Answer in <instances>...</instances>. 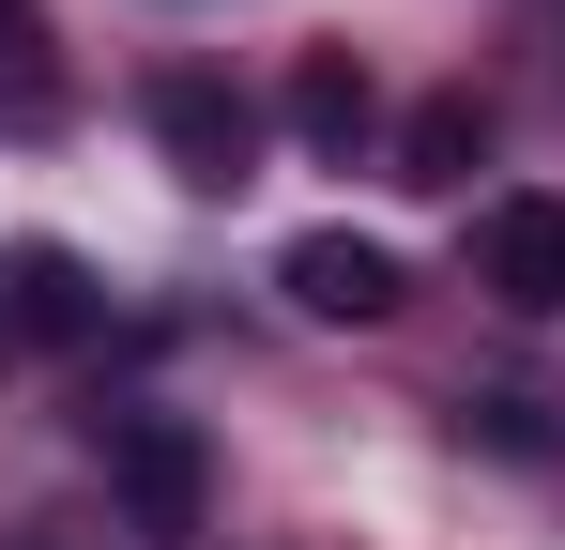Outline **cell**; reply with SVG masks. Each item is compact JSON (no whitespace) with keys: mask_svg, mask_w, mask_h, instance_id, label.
<instances>
[{"mask_svg":"<svg viewBox=\"0 0 565 550\" xmlns=\"http://www.w3.org/2000/svg\"><path fill=\"white\" fill-rule=\"evenodd\" d=\"M93 458H107V489H122V520H138V550H199L214 444H199L184 413H93Z\"/></svg>","mask_w":565,"mask_h":550,"instance_id":"obj_1","label":"cell"},{"mask_svg":"<svg viewBox=\"0 0 565 550\" xmlns=\"http://www.w3.org/2000/svg\"><path fill=\"white\" fill-rule=\"evenodd\" d=\"M153 154H169L199 199H230L245 154H260V107H245L230 77H199V62H169V77H153Z\"/></svg>","mask_w":565,"mask_h":550,"instance_id":"obj_2","label":"cell"},{"mask_svg":"<svg viewBox=\"0 0 565 550\" xmlns=\"http://www.w3.org/2000/svg\"><path fill=\"white\" fill-rule=\"evenodd\" d=\"M276 290L306 306V321H397L413 275H397V245H367V230H306V245L276 261Z\"/></svg>","mask_w":565,"mask_h":550,"instance_id":"obj_3","label":"cell"},{"mask_svg":"<svg viewBox=\"0 0 565 550\" xmlns=\"http://www.w3.org/2000/svg\"><path fill=\"white\" fill-rule=\"evenodd\" d=\"M473 275H489L520 321H551L565 306V199H489V214H473Z\"/></svg>","mask_w":565,"mask_h":550,"instance_id":"obj_4","label":"cell"},{"mask_svg":"<svg viewBox=\"0 0 565 550\" xmlns=\"http://www.w3.org/2000/svg\"><path fill=\"white\" fill-rule=\"evenodd\" d=\"M473 154H489V107H473V92H428V107L397 123V183H413V199H459Z\"/></svg>","mask_w":565,"mask_h":550,"instance_id":"obj_5","label":"cell"},{"mask_svg":"<svg viewBox=\"0 0 565 550\" xmlns=\"http://www.w3.org/2000/svg\"><path fill=\"white\" fill-rule=\"evenodd\" d=\"M77 92H62V46H46V15L31 0H0V138H46Z\"/></svg>","mask_w":565,"mask_h":550,"instance_id":"obj_6","label":"cell"},{"mask_svg":"<svg viewBox=\"0 0 565 550\" xmlns=\"http://www.w3.org/2000/svg\"><path fill=\"white\" fill-rule=\"evenodd\" d=\"M0 290H15V337H93V321H107L93 261H62V245H15V261H0Z\"/></svg>","mask_w":565,"mask_h":550,"instance_id":"obj_7","label":"cell"},{"mask_svg":"<svg viewBox=\"0 0 565 550\" xmlns=\"http://www.w3.org/2000/svg\"><path fill=\"white\" fill-rule=\"evenodd\" d=\"M290 138H306V154H352V138H367V62H352V46H306V62H290Z\"/></svg>","mask_w":565,"mask_h":550,"instance_id":"obj_8","label":"cell"}]
</instances>
